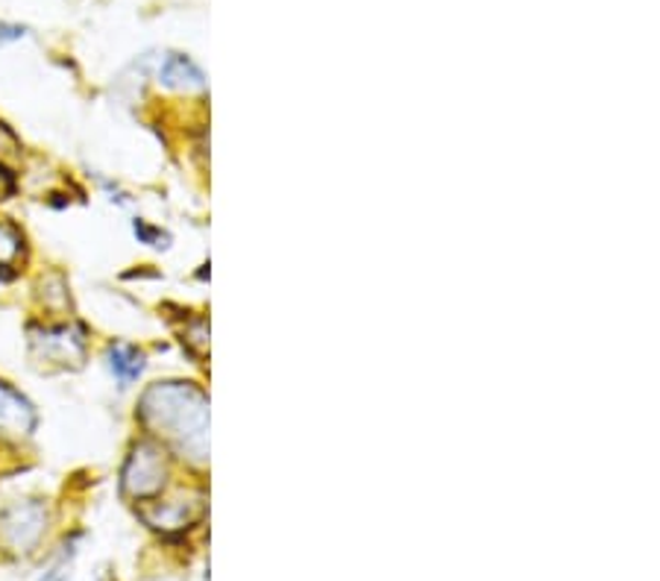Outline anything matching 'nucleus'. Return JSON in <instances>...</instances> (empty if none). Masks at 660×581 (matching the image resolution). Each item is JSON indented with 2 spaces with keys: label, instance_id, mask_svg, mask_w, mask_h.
Masks as SVG:
<instances>
[{
  "label": "nucleus",
  "instance_id": "nucleus-1",
  "mask_svg": "<svg viewBox=\"0 0 660 581\" xmlns=\"http://www.w3.org/2000/svg\"><path fill=\"white\" fill-rule=\"evenodd\" d=\"M141 426L188 461H209V396L191 382H156L139 399Z\"/></svg>",
  "mask_w": 660,
  "mask_h": 581
},
{
  "label": "nucleus",
  "instance_id": "nucleus-2",
  "mask_svg": "<svg viewBox=\"0 0 660 581\" xmlns=\"http://www.w3.org/2000/svg\"><path fill=\"white\" fill-rule=\"evenodd\" d=\"M51 526V511L42 496L12 500L0 508V552L30 558L42 546Z\"/></svg>",
  "mask_w": 660,
  "mask_h": 581
},
{
  "label": "nucleus",
  "instance_id": "nucleus-3",
  "mask_svg": "<svg viewBox=\"0 0 660 581\" xmlns=\"http://www.w3.org/2000/svg\"><path fill=\"white\" fill-rule=\"evenodd\" d=\"M167 456L156 440H139L132 443L130 456L121 467V496L123 500L144 505L162 496L167 484Z\"/></svg>",
  "mask_w": 660,
  "mask_h": 581
},
{
  "label": "nucleus",
  "instance_id": "nucleus-4",
  "mask_svg": "<svg viewBox=\"0 0 660 581\" xmlns=\"http://www.w3.org/2000/svg\"><path fill=\"white\" fill-rule=\"evenodd\" d=\"M30 355L56 370H79L88 359V338L82 326H38L30 329Z\"/></svg>",
  "mask_w": 660,
  "mask_h": 581
},
{
  "label": "nucleus",
  "instance_id": "nucleus-5",
  "mask_svg": "<svg viewBox=\"0 0 660 581\" xmlns=\"http://www.w3.org/2000/svg\"><path fill=\"white\" fill-rule=\"evenodd\" d=\"M206 514V505H202V496H194V500H174V502H144L139 505V517L147 523L153 531L158 535H183L191 526H197Z\"/></svg>",
  "mask_w": 660,
  "mask_h": 581
},
{
  "label": "nucleus",
  "instance_id": "nucleus-6",
  "mask_svg": "<svg viewBox=\"0 0 660 581\" xmlns=\"http://www.w3.org/2000/svg\"><path fill=\"white\" fill-rule=\"evenodd\" d=\"M35 426H38L35 405L21 391H15L9 382L0 379V440L21 443V440L33 438Z\"/></svg>",
  "mask_w": 660,
  "mask_h": 581
},
{
  "label": "nucleus",
  "instance_id": "nucleus-7",
  "mask_svg": "<svg viewBox=\"0 0 660 581\" xmlns=\"http://www.w3.org/2000/svg\"><path fill=\"white\" fill-rule=\"evenodd\" d=\"M158 83L176 88V91H202L206 88L202 70L188 56H176V53L165 56L158 65Z\"/></svg>",
  "mask_w": 660,
  "mask_h": 581
},
{
  "label": "nucleus",
  "instance_id": "nucleus-8",
  "mask_svg": "<svg viewBox=\"0 0 660 581\" xmlns=\"http://www.w3.org/2000/svg\"><path fill=\"white\" fill-rule=\"evenodd\" d=\"M26 259L24 232L9 218H0V279H12Z\"/></svg>",
  "mask_w": 660,
  "mask_h": 581
},
{
  "label": "nucleus",
  "instance_id": "nucleus-9",
  "mask_svg": "<svg viewBox=\"0 0 660 581\" xmlns=\"http://www.w3.org/2000/svg\"><path fill=\"white\" fill-rule=\"evenodd\" d=\"M106 364L112 370V376L118 379V385L127 387L132 382H139V376L144 373V352H139L130 343H112L106 350Z\"/></svg>",
  "mask_w": 660,
  "mask_h": 581
},
{
  "label": "nucleus",
  "instance_id": "nucleus-10",
  "mask_svg": "<svg viewBox=\"0 0 660 581\" xmlns=\"http://www.w3.org/2000/svg\"><path fill=\"white\" fill-rule=\"evenodd\" d=\"M77 540L79 535H74L70 540H65V544L59 546V552L53 555V561L44 567L42 579L38 581H68L70 563H74V558H77Z\"/></svg>",
  "mask_w": 660,
  "mask_h": 581
},
{
  "label": "nucleus",
  "instance_id": "nucleus-11",
  "mask_svg": "<svg viewBox=\"0 0 660 581\" xmlns=\"http://www.w3.org/2000/svg\"><path fill=\"white\" fill-rule=\"evenodd\" d=\"M183 341L188 343L197 355H202L206 347H209V329H206V320H194V326L188 329V338H183Z\"/></svg>",
  "mask_w": 660,
  "mask_h": 581
},
{
  "label": "nucleus",
  "instance_id": "nucleus-12",
  "mask_svg": "<svg viewBox=\"0 0 660 581\" xmlns=\"http://www.w3.org/2000/svg\"><path fill=\"white\" fill-rule=\"evenodd\" d=\"M135 235H139L141 241H144V244H150V246H165L162 241H167V235L162 232V229L147 227L144 220H135Z\"/></svg>",
  "mask_w": 660,
  "mask_h": 581
},
{
  "label": "nucleus",
  "instance_id": "nucleus-13",
  "mask_svg": "<svg viewBox=\"0 0 660 581\" xmlns=\"http://www.w3.org/2000/svg\"><path fill=\"white\" fill-rule=\"evenodd\" d=\"M15 194V174L0 162V200H9Z\"/></svg>",
  "mask_w": 660,
  "mask_h": 581
},
{
  "label": "nucleus",
  "instance_id": "nucleus-14",
  "mask_svg": "<svg viewBox=\"0 0 660 581\" xmlns=\"http://www.w3.org/2000/svg\"><path fill=\"white\" fill-rule=\"evenodd\" d=\"M26 30L18 24H0V44L7 42H18V39H24Z\"/></svg>",
  "mask_w": 660,
  "mask_h": 581
}]
</instances>
